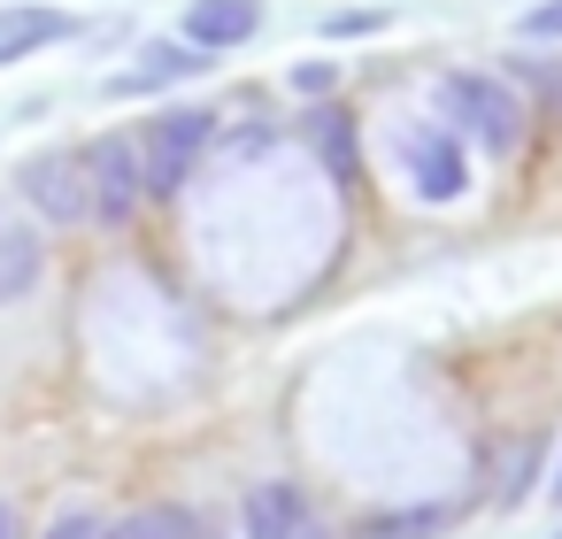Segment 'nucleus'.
I'll list each match as a JSON object with an SVG mask.
<instances>
[{
	"mask_svg": "<svg viewBox=\"0 0 562 539\" xmlns=\"http://www.w3.org/2000/svg\"><path fill=\"white\" fill-rule=\"evenodd\" d=\"M431 109H439L454 132H470L477 147H516V132H524V101H516L501 78H477V70L439 78V86H431Z\"/></svg>",
	"mask_w": 562,
	"mask_h": 539,
	"instance_id": "obj_1",
	"label": "nucleus"
},
{
	"mask_svg": "<svg viewBox=\"0 0 562 539\" xmlns=\"http://www.w3.org/2000/svg\"><path fill=\"white\" fill-rule=\"evenodd\" d=\"M209 132H216L209 109H170V116H155V124L139 132V178H147L155 201H170V193L186 186V170H193L201 147H209Z\"/></svg>",
	"mask_w": 562,
	"mask_h": 539,
	"instance_id": "obj_2",
	"label": "nucleus"
},
{
	"mask_svg": "<svg viewBox=\"0 0 562 539\" xmlns=\"http://www.w3.org/2000/svg\"><path fill=\"white\" fill-rule=\"evenodd\" d=\"M86 193H93V216L124 224V216L147 201V178H139V139H101V147H86Z\"/></svg>",
	"mask_w": 562,
	"mask_h": 539,
	"instance_id": "obj_3",
	"label": "nucleus"
},
{
	"mask_svg": "<svg viewBox=\"0 0 562 539\" xmlns=\"http://www.w3.org/2000/svg\"><path fill=\"white\" fill-rule=\"evenodd\" d=\"M401 162H408V178H416V193H424V201H454V193H470L462 139H454V132H439V124H416V132L401 139Z\"/></svg>",
	"mask_w": 562,
	"mask_h": 539,
	"instance_id": "obj_4",
	"label": "nucleus"
},
{
	"mask_svg": "<svg viewBox=\"0 0 562 539\" xmlns=\"http://www.w3.org/2000/svg\"><path fill=\"white\" fill-rule=\"evenodd\" d=\"M16 186H24L32 209L55 216V224H78V216L93 209V193H86V155H32V162L16 170Z\"/></svg>",
	"mask_w": 562,
	"mask_h": 539,
	"instance_id": "obj_5",
	"label": "nucleus"
},
{
	"mask_svg": "<svg viewBox=\"0 0 562 539\" xmlns=\"http://www.w3.org/2000/svg\"><path fill=\"white\" fill-rule=\"evenodd\" d=\"M247 539H331V531L293 485H255L247 493Z\"/></svg>",
	"mask_w": 562,
	"mask_h": 539,
	"instance_id": "obj_6",
	"label": "nucleus"
},
{
	"mask_svg": "<svg viewBox=\"0 0 562 539\" xmlns=\"http://www.w3.org/2000/svg\"><path fill=\"white\" fill-rule=\"evenodd\" d=\"M255 32H262V0H193V9H186V40H193L201 55L247 47Z\"/></svg>",
	"mask_w": 562,
	"mask_h": 539,
	"instance_id": "obj_7",
	"label": "nucleus"
},
{
	"mask_svg": "<svg viewBox=\"0 0 562 539\" xmlns=\"http://www.w3.org/2000/svg\"><path fill=\"white\" fill-rule=\"evenodd\" d=\"M70 32L78 24L63 9H0V70L24 63V55H40V47H55V40H70Z\"/></svg>",
	"mask_w": 562,
	"mask_h": 539,
	"instance_id": "obj_8",
	"label": "nucleus"
},
{
	"mask_svg": "<svg viewBox=\"0 0 562 539\" xmlns=\"http://www.w3.org/2000/svg\"><path fill=\"white\" fill-rule=\"evenodd\" d=\"M308 147L324 155V170L339 186H355V124H347V109H316L308 116Z\"/></svg>",
	"mask_w": 562,
	"mask_h": 539,
	"instance_id": "obj_9",
	"label": "nucleus"
},
{
	"mask_svg": "<svg viewBox=\"0 0 562 539\" xmlns=\"http://www.w3.org/2000/svg\"><path fill=\"white\" fill-rule=\"evenodd\" d=\"M201 70V47H147L139 70H124L109 93H147V86H170V78H193Z\"/></svg>",
	"mask_w": 562,
	"mask_h": 539,
	"instance_id": "obj_10",
	"label": "nucleus"
},
{
	"mask_svg": "<svg viewBox=\"0 0 562 539\" xmlns=\"http://www.w3.org/2000/svg\"><path fill=\"white\" fill-rule=\"evenodd\" d=\"M101 539H201V531H193L186 508H132V516H116Z\"/></svg>",
	"mask_w": 562,
	"mask_h": 539,
	"instance_id": "obj_11",
	"label": "nucleus"
},
{
	"mask_svg": "<svg viewBox=\"0 0 562 539\" xmlns=\"http://www.w3.org/2000/svg\"><path fill=\"white\" fill-rule=\"evenodd\" d=\"M447 516H454L447 501H439V508H408V516H370L362 539H424V531H439Z\"/></svg>",
	"mask_w": 562,
	"mask_h": 539,
	"instance_id": "obj_12",
	"label": "nucleus"
},
{
	"mask_svg": "<svg viewBox=\"0 0 562 539\" xmlns=\"http://www.w3.org/2000/svg\"><path fill=\"white\" fill-rule=\"evenodd\" d=\"M539 478V439H516L501 454V501H524V485Z\"/></svg>",
	"mask_w": 562,
	"mask_h": 539,
	"instance_id": "obj_13",
	"label": "nucleus"
},
{
	"mask_svg": "<svg viewBox=\"0 0 562 539\" xmlns=\"http://www.w3.org/2000/svg\"><path fill=\"white\" fill-rule=\"evenodd\" d=\"M40 270V255H32V239H9V270H0V293H16L24 278Z\"/></svg>",
	"mask_w": 562,
	"mask_h": 539,
	"instance_id": "obj_14",
	"label": "nucleus"
},
{
	"mask_svg": "<svg viewBox=\"0 0 562 539\" xmlns=\"http://www.w3.org/2000/svg\"><path fill=\"white\" fill-rule=\"evenodd\" d=\"M101 531H109L101 516H55L47 524V539H101Z\"/></svg>",
	"mask_w": 562,
	"mask_h": 539,
	"instance_id": "obj_15",
	"label": "nucleus"
},
{
	"mask_svg": "<svg viewBox=\"0 0 562 539\" xmlns=\"http://www.w3.org/2000/svg\"><path fill=\"white\" fill-rule=\"evenodd\" d=\"M524 32H531V40H562V0H547V9H531V16H524Z\"/></svg>",
	"mask_w": 562,
	"mask_h": 539,
	"instance_id": "obj_16",
	"label": "nucleus"
},
{
	"mask_svg": "<svg viewBox=\"0 0 562 539\" xmlns=\"http://www.w3.org/2000/svg\"><path fill=\"white\" fill-rule=\"evenodd\" d=\"M331 78H339L331 63H301V70H293V86H301V93H331Z\"/></svg>",
	"mask_w": 562,
	"mask_h": 539,
	"instance_id": "obj_17",
	"label": "nucleus"
},
{
	"mask_svg": "<svg viewBox=\"0 0 562 539\" xmlns=\"http://www.w3.org/2000/svg\"><path fill=\"white\" fill-rule=\"evenodd\" d=\"M378 24H385L378 9H362V16H331V32H378Z\"/></svg>",
	"mask_w": 562,
	"mask_h": 539,
	"instance_id": "obj_18",
	"label": "nucleus"
},
{
	"mask_svg": "<svg viewBox=\"0 0 562 539\" xmlns=\"http://www.w3.org/2000/svg\"><path fill=\"white\" fill-rule=\"evenodd\" d=\"M0 539H16V508L9 501H0Z\"/></svg>",
	"mask_w": 562,
	"mask_h": 539,
	"instance_id": "obj_19",
	"label": "nucleus"
},
{
	"mask_svg": "<svg viewBox=\"0 0 562 539\" xmlns=\"http://www.w3.org/2000/svg\"><path fill=\"white\" fill-rule=\"evenodd\" d=\"M554 93H562V70H554Z\"/></svg>",
	"mask_w": 562,
	"mask_h": 539,
	"instance_id": "obj_20",
	"label": "nucleus"
},
{
	"mask_svg": "<svg viewBox=\"0 0 562 539\" xmlns=\"http://www.w3.org/2000/svg\"><path fill=\"white\" fill-rule=\"evenodd\" d=\"M554 539H562V531H554Z\"/></svg>",
	"mask_w": 562,
	"mask_h": 539,
	"instance_id": "obj_21",
	"label": "nucleus"
}]
</instances>
